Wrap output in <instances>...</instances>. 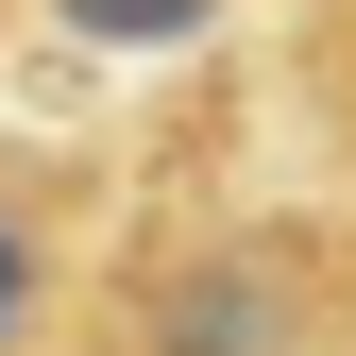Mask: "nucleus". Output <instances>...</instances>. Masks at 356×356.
Segmentation results:
<instances>
[{"label": "nucleus", "mask_w": 356, "mask_h": 356, "mask_svg": "<svg viewBox=\"0 0 356 356\" xmlns=\"http://www.w3.org/2000/svg\"><path fill=\"white\" fill-rule=\"evenodd\" d=\"M51 17L85 34V51H170V34H204L220 0H51Z\"/></svg>", "instance_id": "obj_3"}, {"label": "nucleus", "mask_w": 356, "mask_h": 356, "mask_svg": "<svg viewBox=\"0 0 356 356\" xmlns=\"http://www.w3.org/2000/svg\"><path fill=\"white\" fill-rule=\"evenodd\" d=\"M51 305H68V272H51V204H34V187H0V356H34V339H51Z\"/></svg>", "instance_id": "obj_2"}, {"label": "nucleus", "mask_w": 356, "mask_h": 356, "mask_svg": "<svg viewBox=\"0 0 356 356\" xmlns=\"http://www.w3.org/2000/svg\"><path fill=\"white\" fill-rule=\"evenodd\" d=\"M305 68H323V119H339V170H356V0H323V34H305Z\"/></svg>", "instance_id": "obj_4"}, {"label": "nucleus", "mask_w": 356, "mask_h": 356, "mask_svg": "<svg viewBox=\"0 0 356 356\" xmlns=\"http://www.w3.org/2000/svg\"><path fill=\"white\" fill-rule=\"evenodd\" d=\"M68 356H356V220L254 204V220L136 238Z\"/></svg>", "instance_id": "obj_1"}]
</instances>
